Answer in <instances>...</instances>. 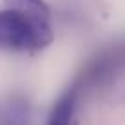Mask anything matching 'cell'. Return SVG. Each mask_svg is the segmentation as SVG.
Listing matches in <instances>:
<instances>
[{
  "instance_id": "obj_2",
  "label": "cell",
  "mask_w": 125,
  "mask_h": 125,
  "mask_svg": "<svg viewBox=\"0 0 125 125\" xmlns=\"http://www.w3.org/2000/svg\"><path fill=\"white\" fill-rule=\"evenodd\" d=\"M75 109V90H66L52 107L46 125H70Z\"/></svg>"
},
{
  "instance_id": "obj_3",
  "label": "cell",
  "mask_w": 125,
  "mask_h": 125,
  "mask_svg": "<svg viewBox=\"0 0 125 125\" xmlns=\"http://www.w3.org/2000/svg\"><path fill=\"white\" fill-rule=\"evenodd\" d=\"M4 6L9 9H19V11L50 19V8L46 6L44 0H4Z\"/></svg>"
},
{
  "instance_id": "obj_1",
  "label": "cell",
  "mask_w": 125,
  "mask_h": 125,
  "mask_svg": "<svg viewBox=\"0 0 125 125\" xmlns=\"http://www.w3.org/2000/svg\"><path fill=\"white\" fill-rule=\"evenodd\" d=\"M53 42L50 19L26 11L0 9V50L39 52Z\"/></svg>"
},
{
  "instance_id": "obj_4",
  "label": "cell",
  "mask_w": 125,
  "mask_h": 125,
  "mask_svg": "<svg viewBox=\"0 0 125 125\" xmlns=\"http://www.w3.org/2000/svg\"><path fill=\"white\" fill-rule=\"evenodd\" d=\"M2 125H28L26 107L20 105V103L9 105L6 109V112L2 114Z\"/></svg>"
}]
</instances>
